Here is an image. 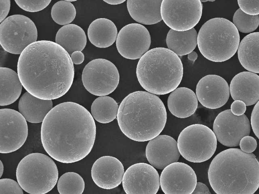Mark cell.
I'll return each mask as SVG.
<instances>
[{
  "mask_svg": "<svg viewBox=\"0 0 259 194\" xmlns=\"http://www.w3.org/2000/svg\"><path fill=\"white\" fill-rule=\"evenodd\" d=\"M4 171V166L2 161H0V177H1Z\"/></svg>",
  "mask_w": 259,
  "mask_h": 194,
  "instance_id": "cell-44",
  "label": "cell"
},
{
  "mask_svg": "<svg viewBox=\"0 0 259 194\" xmlns=\"http://www.w3.org/2000/svg\"><path fill=\"white\" fill-rule=\"evenodd\" d=\"M11 6L10 0H0V22L2 23L7 18Z\"/></svg>",
  "mask_w": 259,
  "mask_h": 194,
  "instance_id": "cell-39",
  "label": "cell"
},
{
  "mask_svg": "<svg viewBox=\"0 0 259 194\" xmlns=\"http://www.w3.org/2000/svg\"><path fill=\"white\" fill-rule=\"evenodd\" d=\"M136 75L141 86L157 95L171 92L177 88L183 76V66L179 57L165 47L149 50L139 60Z\"/></svg>",
  "mask_w": 259,
  "mask_h": 194,
  "instance_id": "cell-5",
  "label": "cell"
},
{
  "mask_svg": "<svg viewBox=\"0 0 259 194\" xmlns=\"http://www.w3.org/2000/svg\"><path fill=\"white\" fill-rule=\"evenodd\" d=\"M202 8L199 0H163L160 14L164 23L171 29L186 31L193 28L198 23Z\"/></svg>",
  "mask_w": 259,
  "mask_h": 194,
  "instance_id": "cell-11",
  "label": "cell"
},
{
  "mask_svg": "<svg viewBox=\"0 0 259 194\" xmlns=\"http://www.w3.org/2000/svg\"><path fill=\"white\" fill-rule=\"evenodd\" d=\"M239 146L243 152L246 153H252L257 147V142L254 137L246 136L241 139Z\"/></svg>",
  "mask_w": 259,
  "mask_h": 194,
  "instance_id": "cell-36",
  "label": "cell"
},
{
  "mask_svg": "<svg viewBox=\"0 0 259 194\" xmlns=\"http://www.w3.org/2000/svg\"><path fill=\"white\" fill-rule=\"evenodd\" d=\"M238 58L242 66L254 73H259V32L249 33L240 41Z\"/></svg>",
  "mask_w": 259,
  "mask_h": 194,
  "instance_id": "cell-25",
  "label": "cell"
},
{
  "mask_svg": "<svg viewBox=\"0 0 259 194\" xmlns=\"http://www.w3.org/2000/svg\"><path fill=\"white\" fill-rule=\"evenodd\" d=\"M117 119L121 131L126 137L144 142L160 134L165 127L167 113L158 96L147 91H136L121 101Z\"/></svg>",
  "mask_w": 259,
  "mask_h": 194,
  "instance_id": "cell-4",
  "label": "cell"
},
{
  "mask_svg": "<svg viewBox=\"0 0 259 194\" xmlns=\"http://www.w3.org/2000/svg\"><path fill=\"white\" fill-rule=\"evenodd\" d=\"M119 106L114 99L108 96H100L93 102L91 114L93 118L101 123H108L116 117Z\"/></svg>",
  "mask_w": 259,
  "mask_h": 194,
  "instance_id": "cell-29",
  "label": "cell"
},
{
  "mask_svg": "<svg viewBox=\"0 0 259 194\" xmlns=\"http://www.w3.org/2000/svg\"><path fill=\"white\" fill-rule=\"evenodd\" d=\"M37 30L34 22L22 15L7 17L0 24V43L3 49L13 54H21L36 41Z\"/></svg>",
  "mask_w": 259,
  "mask_h": 194,
  "instance_id": "cell-9",
  "label": "cell"
},
{
  "mask_svg": "<svg viewBox=\"0 0 259 194\" xmlns=\"http://www.w3.org/2000/svg\"><path fill=\"white\" fill-rule=\"evenodd\" d=\"M180 155L193 163L209 160L214 154L217 139L208 127L200 124L189 125L180 132L177 140Z\"/></svg>",
  "mask_w": 259,
  "mask_h": 194,
  "instance_id": "cell-8",
  "label": "cell"
},
{
  "mask_svg": "<svg viewBox=\"0 0 259 194\" xmlns=\"http://www.w3.org/2000/svg\"><path fill=\"white\" fill-rule=\"evenodd\" d=\"M197 32L193 28L186 31L170 29L166 38L168 49L178 56L188 55L197 45Z\"/></svg>",
  "mask_w": 259,
  "mask_h": 194,
  "instance_id": "cell-28",
  "label": "cell"
},
{
  "mask_svg": "<svg viewBox=\"0 0 259 194\" xmlns=\"http://www.w3.org/2000/svg\"><path fill=\"white\" fill-rule=\"evenodd\" d=\"M125 1H120V0H108L104 1L105 3L110 5H118L124 3Z\"/></svg>",
  "mask_w": 259,
  "mask_h": 194,
  "instance_id": "cell-43",
  "label": "cell"
},
{
  "mask_svg": "<svg viewBox=\"0 0 259 194\" xmlns=\"http://www.w3.org/2000/svg\"><path fill=\"white\" fill-rule=\"evenodd\" d=\"M229 86L217 75H207L198 81L196 88L197 100L204 107L216 109L225 105L230 96Z\"/></svg>",
  "mask_w": 259,
  "mask_h": 194,
  "instance_id": "cell-17",
  "label": "cell"
},
{
  "mask_svg": "<svg viewBox=\"0 0 259 194\" xmlns=\"http://www.w3.org/2000/svg\"><path fill=\"white\" fill-rule=\"evenodd\" d=\"M233 23L238 31L244 33H251L259 26V16H251L244 13L240 9L235 12Z\"/></svg>",
  "mask_w": 259,
  "mask_h": 194,
  "instance_id": "cell-32",
  "label": "cell"
},
{
  "mask_svg": "<svg viewBox=\"0 0 259 194\" xmlns=\"http://www.w3.org/2000/svg\"><path fill=\"white\" fill-rule=\"evenodd\" d=\"M237 2L240 9L244 13L251 16L259 15V0H239Z\"/></svg>",
  "mask_w": 259,
  "mask_h": 194,
  "instance_id": "cell-35",
  "label": "cell"
},
{
  "mask_svg": "<svg viewBox=\"0 0 259 194\" xmlns=\"http://www.w3.org/2000/svg\"><path fill=\"white\" fill-rule=\"evenodd\" d=\"M213 131L221 144L228 147H235L239 146L243 137L249 136L250 123L245 114L236 116L228 109L216 117Z\"/></svg>",
  "mask_w": 259,
  "mask_h": 194,
  "instance_id": "cell-13",
  "label": "cell"
},
{
  "mask_svg": "<svg viewBox=\"0 0 259 194\" xmlns=\"http://www.w3.org/2000/svg\"><path fill=\"white\" fill-rule=\"evenodd\" d=\"M72 62L73 64L78 65L81 64L84 59L83 54L80 51L73 52L70 56Z\"/></svg>",
  "mask_w": 259,
  "mask_h": 194,
  "instance_id": "cell-41",
  "label": "cell"
},
{
  "mask_svg": "<svg viewBox=\"0 0 259 194\" xmlns=\"http://www.w3.org/2000/svg\"><path fill=\"white\" fill-rule=\"evenodd\" d=\"M229 89L234 101H241L247 106L256 104L259 101V76L249 71L240 72L232 78Z\"/></svg>",
  "mask_w": 259,
  "mask_h": 194,
  "instance_id": "cell-20",
  "label": "cell"
},
{
  "mask_svg": "<svg viewBox=\"0 0 259 194\" xmlns=\"http://www.w3.org/2000/svg\"><path fill=\"white\" fill-rule=\"evenodd\" d=\"M76 13L75 7L68 1L56 3L51 10V17L54 22L64 26L69 24L74 20Z\"/></svg>",
  "mask_w": 259,
  "mask_h": 194,
  "instance_id": "cell-31",
  "label": "cell"
},
{
  "mask_svg": "<svg viewBox=\"0 0 259 194\" xmlns=\"http://www.w3.org/2000/svg\"><path fill=\"white\" fill-rule=\"evenodd\" d=\"M84 88L96 96H106L113 92L119 82V74L115 65L105 59H96L88 63L82 71Z\"/></svg>",
  "mask_w": 259,
  "mask_h": 194,
  "instance_id": "cell-10",
  "label": "cell"
},
{
  "mask_svg": "<svg viewBox=\"0 0 259 194\" xmlns=\"http://www.w3.org/2000/svg\"><path fill=\"white\" fill-rule=\"evenodd\" d=\"M117 29L115 24L107 18H98L94 20L88 29L90 41L99 48H106L116 40Z\"/></svg>",
  "mask_w": 259,
  "mask_h": 194,
  "instance_id": "cell-24",
  "label": "cell"
},
{
  "mask_svg": "<svg viewBox=\"0 0 259 194\" xmlns=\"http://www.w3.org/2000/svg\"><path fill=\"white\" fill-rule=\"evenodd\" d=\"M149 163L155 168L163 169L177 162L180 156L177 141L167 135H159L149 140L146 148Z\"/></svg>",
  "mask_w": 259,
  "mask_h": 194,
  "instance_id": "cell-18",
  "label": "cell"
},
{
  "mask_svg": "<svg viewBox=\"0 0 259 194\" xmlns=\"http://www.w3.org/2000/svg\"><path fill=\"white\" fill-rule=\"evenodd\" d=\"M52 109V100H41L28 92L22 95L18 103L19 112L27 121L32 123L42 122Z\"/></svg>",
  "mask_w": 259,
  "mask_h": 194,
  "instance_id": "cell-23",
  "label": "cell"
},
{
  "mask_svg": "<svg viewBox=\"0 0 259 194\" xmlns=\"http://www.w3.org/2000/svg\"><path fill=\"white\" fill-rule=\"evenodd\" d=\"M94 119L82 106L72 102L57 105L41 124L40 139L45 151L63 163L78 162L92 151L96 139Z\"/></svg>",
  "mask_w": 259,
  "mask_h": 194,
  "instance_id": "cell-1",
  "label": "cell"
},
{
  "mask_svg": "<svg viewBox=\"0 0 259 194\" xmlns=\"http://www.w3.org/2000/svg\"><path fill=\"white\" fill-rule=\"evenodd\" d=\"M16 4L22 10L29 12H37L46 8L51 3L47 1H15Z\"/></svg>",
  "mask_w": 259,
  "mask_h": 194,
  "instance_id": "cell-33",
  "label": "cell"
},
{
  "mask_svg": "<svg viewBox=\"0 0 259 194\" xmlns=\"http://www.w3.org/2000/svg\"><path fill=\"white\" fill-rule=\"evenodd\" d=\"M240 44L238 30L230 20L214 18L205 22L197 35V45L202 56L209 61L223 62L231 59Z\"/></svg>",
  "mask_w": 259,
  "mask_h": 194,
  "instance_id": "cell-6",
  "label": "cell"
},
{
  "mask_svg": "<svg viewBox=\"0 0 259 194\" xmlns=\"http://www.w3.org/2000/svg\"><path fill=\"white\" fill-rule=\"evenodd\" d=\"M84 188L83 179L75 172L63 174L57 182V189L60 194H82Z\"/></svg>",
  "mask_w": 259,
  "mask_h": 194,
  "instance_id": "cell-30",
  "label": "cell"
},
{
  "mask_svg": "<svg viewBox=\"0 0 259 194\" xmlns=\"http://www.w3.org/2000/svg\"><path fill=\"white\" fill-rule=\"evenodd\" d=\"M58 170L54 161L44 154L34 153L24 157L16 172L18 183L29 194H46L55 187Z\"/></svg>",
  "mask_w": 259,
  "mask_h": 194,
  "instance_id": "cell-7",
  "label": "cell"
},
{
  "mask_svg": "<svg viewBox=\"0 0 259 194\" xmlns=\"http://www.w3.org/2000/svg\"><path fill=\"white\" fill-rule=\"evenodd\" d=\"M0 153L9 154L19 149L28 136L27 121L19 112L0 110Z\"/></svg>",
  "mask_w": 259,
  "mask_h": 194,
  "instance_id": "cell-12",
  "label": "cell"
},
{
  "mask_svg": "<svg viewBox=\"0 0 259 194\" xmlns=\"http://www.w3.org/2000/svg\"><path fill=\"white\" fill-rule=\"evenodd\" d=\"M162 0H128L126 6L131 17L137 22L145 25H152L162 19L160 14Z\"/></svg>",
  "mask_w": 259,
  "mask_h": 194,
  "instance_id": "cell-22",
  "label": "cell"
},
{
  "mask_svg": "<svg viewBox=\"0 0 259 194\" xmlns=\"http://www.w3.org/2000/svg\"><path fill=\"white\" fill-rule=\"evenodd\" d=\"M151 42L148 29L139 23L123 27L118 33L116 46L119 54L130 60L140 59L150 48Z\"/></svg>",
  "mask_w": 259,
  "mask_h": 194,
  "instance_id": "cell-14",
  "label": "cell"
},
{
  "mask_svg": "<svg viewBox=\"0 0 259 194\" xmlns=\"http://www.w3.org/2000/svg\"><path fill=\"white\" fill-rule=\"evenodd\" d=\"M124 172L123 165L118 159L105 156L94 162L91 169V176L98 187L109 190L121 184Z\"/></svg>",
  "mask_w": 259,
  "mask_h": 194,
  "instance_id": "cell-19",
  "label": "cell"
},
{
  "mask_svg": "<svg viewBox=\"0 0 259 194\" xmlns=\"http://www.w3.org/2000/svg\"><path fill=\"white\" fill-rule=\"evenodd\" d=\"M191 194H211L208 187L204 183L198 182Z\"/></svg>",
  "mask_w": 259,
  "mask_h": 194,
  "instance_id": "cell-40",
  "label": "cell"
},
{
  "mask_svg": "<svg viewBox=\"0 0 259 194\" xmlns=\"http://www.w3.org/2000/svg\"><path fill=\"white\" fill-rule=\"evenodd\" d=\"M197 183L194 170L182 162H175L167 166L160 177V185L164 194H191Z\"/></svg>",
  "mask_w": 259,
  "mask_h": 194,
  "instance_id": "cell-16",
  "label": "cell"
},
{
  "mask_svg": "<svg viewBox=\"0 0 259 194\" xmlns=\"http://www.w3.org/2000/svg\"><path fill=\"white\" fill-rule=\"evenodd\" d=\"M84 30L79 26L69 24L61 27L56 35V43L62 46L69 55L74 52H81L87 44Z\"/></svg>",
  "mask_w": 259,
  "mask_h": 194,
  "instance_id": "cell-26",
  "label": "cell"
},
{
  "mask_svg": "<svg viewBox=\"0 0 259 194\" xmlns=\"http://www.w3.org/2000/svg\"><path fill=\"white\" fill-rule=\"evenodd\" d=\"M250 122L252 130L259 139V101L253 107L251 114Z\"/></svg>",
  "mask_w": 259,
  "mask_h": 194,
  "instance_id": "cell-37",
  "label": "cell"
},
{
  "mask_svg": "<svg viewBox=\"0 0 259 194\" xmlns=\"http://www.w3.org/2000/svg\"><path fill=\"white\" fill-rule=\"evenodd\" d=\"M122 184L126 194H156L160 186V177L152 165L138 163L126 170Z\"/></svg>",
  "mask_w": 259,
  "mask_h": 194,
  "instance_id": "cell-15",
  "label": "cell"
},
{
  "mask_svg": "<svg viewBox=\"0 0 259 194\" xmlns=\"http://www.w3.org/2000/svg\"><path fill=\"white\" fill-rule=\"evenodd\" d=\"M167 107L175 117L186 118L192 115L198 107L194 92L187 87H179L172 91L167 99Z\"/></svg>",
  "mask_w": 259,
  "mask_h": 194,
  "instance_id": "cell-21",
  "label": "cell"
},
{
  "mask_svg": "<svg viewBox=\"0 0 259 194\" xmlns=\"http://www.w3.org/2000/svg\"><path fill=\"white\" fill-rule=\"evenodd\" d=\"M197 54L194 51H193L192 52L188 55V59L190 61L192 62L195 61L197 59Z\"/></svg>",
  "mask_w": 259,
  "mask_h": 194,
  "instance_id": "cell-42",
  "label": "cell"
},
{
  "mask_svg": "<svg viewBox=\"0 0 259 194\" xmlns=\"http://www.w3.org/2000/svg\"><path fill=\"white\" fill-rule=\"evenodd\" d=\"M22 85L17 73L13 70L0 68V105L13 104L19 98Z\"/></svg>",
  "mask_w": 259,
  "mask_h": 194,
  "instance_id": "cell-27",
  "label": "cell"
},
{
  "mask_svg": "<svg viewBox=\"0 0 259 194\" xmlns=\"http://www.w3.org/2000/svg\"><path fill=\"white\" fill-rule=\"evenodd\" d=\"M208 178L217 194H254L259 187V162L252 153L228 149L212 159Z\"/></svg>",
  "mask_w": 259,
  "mask_h": 194,
  "instance_id": "cell-3",
  "label": "cell"
},
{
  "mask_svg": "<svg viewBox=\"0 0 259 194\" xmlns=\"http://www.w3.org/2000/svg\"><path fill=\"white\" fill-rule=\"evenodd\" d=\"M246 110L245 104L241 101H234L231 104V111L236 116H241L244 114Z\"/></svg>",
  "mask_w": 259,
  "mask_h": 194,
  "instance_id": "cell-38",
  "label": "cell"
},
{
  "mask_svg": "<svg viewBox=\"0 0 259 194\" xmlns=\"http://www.w3.org/2000/svg\"><path fill=\"white\" fill-rule=\"evenodd\" d=\"M18 182L10 178L0 180V194H24Z\"/></svg>",
  "mask_w": 259,
  "mask_h": 194,
  "instance_id": "cell-34",
  "label": "cell"
},
{
  "mask_svg": "<svg viewBox=\"0 0 259 194\" xmlns=\"http://www.w3.org/2000/svg\"><path fill=\"white\" fill-rule=\"evenodd\" d=\"M70 56L50 40L36 41L20 54L17 73L24 89L44 100L65 95L73 81L74 69Z\"/></svg>",
  "mask_w": 259,
  "mask_h": 194,
  "instance_id": "cell-2",
  "label": "cell"
}]
</instances>
